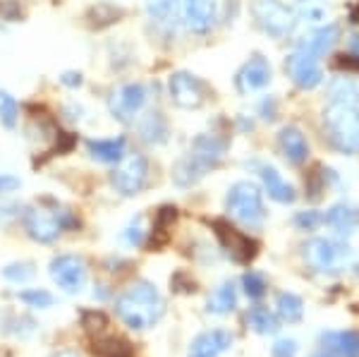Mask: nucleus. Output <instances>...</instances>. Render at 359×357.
Wrapping results in <instances>:
<instances>
[{
    "mask_svg": "<svg viewBox=\"0 0 359 357\" xmlns=\"http://www.w3.org/2000/svg\"><path fill=\"white\" fill-rule=\"evenodd\" d=\"M115 312H118L125 326L135 331H144L161 321V316L165 312V300L154 283L137 281L118 297Z\"/></svg>",
    "mask_w": 359,
    "mask_h": 357,
    "instance_id": "f257e3e1",
    "label": "nucleus"
},
{
    "mask_svg": "<svg viewBox=\"0 0 359 357\" xmlns=\"http://www.w3.org/2000/svg\"><path fill=\"white\" fill-rule=\"evenodd\" d=\"M228 142L221 140L216 135H199L194 137L189 151L172 166V182L177 187H192L208 175L213 168H218V163L225 156Z\"/></svg>",
    "mask_w": 359,
    "mask_h": 357,
    "instance_id": "f03ea898",
    "label": "nucleus"
},
{
    "mask_svg": "<svg viewBox=\"0 0 359 357\" xmlns=\"http://www.w3.org/2000/svg\"><path fill=\"white\" fill-rule=\"evenodd\" d=\"M323 130L331 142L343 154L359 151V103L328 101L323 108Z\"/></svg>",
    "mask_w": 359,
    "mask_h": 357,
    "instance_id": "7ed1b4c3",
    "label": "nucleus"
},
{
    "mask_svg": "<svg viewBox=\"0 0 359 357\" xmlns=\"http://www.w3.org/2000/svg\"><path fill=\"white\" fill-rule=\"evenodd\" d=\"M230 216L240 221L247 228H262L266 221L264 209V194L254 182L240 180L228 189V199H225Z\"/></svg>",
    "mask_w": 359,
    "mask_h": 357,
    "instance_id": "20e7f679",
    "label": "nucleus"
},
{
    "mask_svg": "<svg viewBox=\"0 0 359 357\" xmlns=\"http://www.w3.org/2000/svg\"><path fill=\"white\" fill-rule=\"evenodd\" d=\"M25 230L32 240L36 243H53L57 240V235L62 233L67 226H72V218L67 216V211H57V209H43V206H29L22 216Z\"/></svg>",
    "mask_w": 359,
    "mask_h": 357,
    "instance_id": "39448f33",
    "label": "nucleus"
},
{
    "mask_svg": "<svg viewBox=\"0 0 359 357\" xmlns=\"http://www.w3.org/2000/svg\"><path fill=\"white\" fill-rule=\"evenodd\" d=\"M252 17L273 39L287 36L297 25V15L280 0H252Z\"/></svg>",
    "mask_w": 359,
    "mask_h": 357,
    "instance_id": "423d86ee",
    "label": "nucleus"
},
{
    "mask_svg": "<svg viewBox=\"0 0 359 357\" xmlns=\"http://www.w3.org/2000/svg\"><path fill=\"white\" fill-rule=\"evenodd\" d=\"M175 20L192 34H208L218 20V10L213 0H172Z\"/></svg>",
    "mask_w": 359,
    "mask_h": 357,
    "instance_id": "0eeeda50",
    "label": "nucleus"
},
{
    "mask_svg": "<svg viewBox=\"0 0 359 357\" xmlns=\"http://www.w3.org/2000/svg\"><path fill=\"white\" fill-rule=\"evenodd\" d=\"M285 72L299 89H316L323 82L321 58L306 50L302 43L285 58Z\"/></svg>",
    "mask_w": 359,
    "mask_h": 357,
    "instance_id": "6e6552de",
    "label": "nucleus"
},
{
    "mask_svg": "<svg viewBox=\"0 0 359 357\" xmlns=\"http://www.w3.org/2000/svg\"><path fill=\"white\" fill-rule=\"evenodd\" d=\"M111 182L115 187V192L123 194V197H135L142 192L149 182V161L139 154L123 159L118 163V168L113 170Z\"/></svg>",
    "mask_w": 359,
    "mask_h": 357,
    "instance_id": "1a4fd4ad",
    "label": "nucleus"
},
{
    "mask_svg": "<svg viewBox=\"0 0 359 357\" xmlns=\"http://www.w3.org/2000/svg\"><path fill=\"white\" fill-rule=\"evenodd\" d=\"M149 101V86L142 82H130L123 84L111 94L108 99V108H111V115L120 123H132L142 108L147 106Z\"/></svg>",
    "mask_w": 359,
    "mask_h": 357,
    "instance_id": "9d476101",
    "label": "nucleus"
},
{
    "mask_svg": "<svg viewBox=\"0 0 359 357\" xmlns=\"http://www.w3.org/2000/svg\"><path fill=\"white\" fill-rule=\"evenodd\" d=\"M168 91H170L172 103H175L177 108H184V111H196V108L204 106L208 99V86L192 72L170 74V79H168Z\"/></svg>",
    "mask_w": 359,
    "mask_h": 357,
    "instance_id": "9b49d317",
    "label": "nucleus"
},
{
    "mask_svg": "<svg viewBox=\"0 0 359 357\" xmlns=\"http://www.w3.org/2000/svg\"><path fill=\"white\" fill-rule=\"evenodd\" d=\"M213 233L221 240L223 250L235 259L237 264H249L257 257V243H254L249 235H245L242 230H237L235 226H230L228 221H213Z\"/></svg>",
    "mask_w": 359,
    "mask_h": 357,
    "instance_id": "f8f14e48",
    "label": "nucleus"
},
{
    "mask_svg": "<svg viewBox=\"0 0 359 357\" xmlns=\"http://www.w3.org/2000/svg\"><path fill=\"white\" fill-rule=\"evenodd\" d=\"M50 278L55 281L57 288H62L69 295L79 292L86 283V264L82 257L74 255H60L50 262Z\"/></svg>",
    "mask_w": 359,
    "mask_h": 357,
    "instance_id": "ddd939ff",
    "label": "nucleus"
},
{
    "mask_svg": "<svg viewBox=\"0 0 359 357\" xmlns=\"http://www.w3.org/2000/svg\"><path fill=\"white\" fill-rule=\"evenodd\" d=\"M271 62L266 60L264 55H252L249 60L242 65V70L237 72L235 77V86L240 94H254V91H262L271 84Z\"/></svg>",
    "mask_w": 359,
    "mask_h": 357,
    "instance_id": "4468645a",
    "label": "nucleus"
},
{
    "mask_svg": "<svg viewBox=\"0 0 359 357\" xmlns=\"http://www.w3.org/2000/svg\"><path fill=\"white\" fill-rule=\"evenodd\" d=\"M302 250H304V262L314 271H331V269L338 267L340 257L345 255L343 247L326 238H311L309 243H304Z\"/></svg>",
    "mask_w": 359,
    "mask_h": 357,
    "instance_id": "2eb2a0df",
    "label": "nucleus"
},
{
    "mask_svg": "<svg viewBox=\"0 0 359 357\" xmlns=\"http://www.w3.org/2000/svg\"><path fill=\"white\" fill-rule=\"evenodd\" d=\"M233 345V333L225 329L204 331L189 345V357H221Z\"/></svg>",
    "mask_w": 359,
    "mask_h": 357,
    "instance_id": "dca6fc26",
    "label": "nucleus"
},
{
    "mask_svg": "<svg viewBox=\"0 0 359 357\" xmlns=\"http://www.w3.org/2000/svg\"><path fill=\"white\" fill-rule=\"evenodd\" d=\"M278 147H280L283 156L294 166H302L309 159V142L302 135V130L294 128V125H285L278 132Z\"/></svg>",
    "mask_w": 359,
    "mask_h": 357,
    "instance_id": "f3484780",
    "label": "nucleus"
},
{
    "mask_svg": "<svg viewBox=\"0 0 359 357\" xmlns=\"http://www.w3.org/2000/svg\"><path fill=\"white\" fill-rule=\"evenodd\" d=\"M259 175H262V182H264L266 192H269V197L278 201V204H292V201L297 199L294 187L273 168V166H262Z\"/></svg>",
    "mask_w": 359,
    "mask_h": 357,
    "instance_id": "a211bd4d",
    "label": "nucleus"
},
{
    "mask_svg": "<svg viewBox=\"0 0 359 357\" xmlns=\"http://www.w3.org/2000/svg\"><path fill=\"white\" fill-rule=\"evenodd\" d=\"M86 151L91 159L101 161V163H120L127 154L125 137H111V140H89L86 142Z\"/></svg>",
    "mask_w": 359,
    "mask_h": 357,
    "instance_id": "6ab92c4d",
    "label": "nucleus"
},
{
    "mask_svg": "<svg viewBox=\"0 0 359 357\" xmlns=\"http://www.w3.org/2000/svg\"><path fill=\"white\" fill-rule=\"evenodd\" d=\"M321 343L333 357H359V333L357 331L323 333Z\"/></svg>",
    "mask_w": 359,
    "mask_h": 357,
    "instance_id": "aec40b11",
    "label": "nucleus"
},
{
    "mask_svg": "<svg viewBox=\"0 0 359 357\" xmlns=\"http://www.w3.org/2000/svg\"><path fill=\"white\" fill-rule=\"evenodd\" d=\"M323 221H326L331 228L338 230V233L352 235L357 230V226H359V211L355 209V206H350V204H335L333 209L326 214Z\"/></svg>",
    "mask_w": 359,
    "mask_h": 357,
    "instance_id": "412c9836",
    "label": "nucleus"
},
{
    "mask_svg": "<svg viewBox=\"0 0 359 357\" xmlns=\"http://www.w3.org/2000/svg\"><path fill=\"white\" fill-rule=\"evenodd\" d=\"M338 36H340L338 25H326V27H318L316 32H311L302 41V46L306 50H311L314 55L321 58L333 48L335 41H338Z\"/></svg>",
    "mask_w": 359,
    "mask_h": 357,
    "instance_id": "4be33fe9",
    "label": "nucleus"
},
{
    "mask_svg": "<svg viewBox=\"0 0 359 357\" xmlns=\"http://www.w3.org/2000/svg\"><path fill=\"white\" fill-rule=\"evenodd\" d=\"M276 312L287 324H297L304 316V302L294 292H278L276 297Z\"/></svg>",
    "mask_w": 359,
    "mask_h": 357,
    "instance_id": "5701e85b",
    "label": "nucleus"
},
{
    "mask_svg": "<svg viewBox=\"0 0 359 357\" xmlns=\"http://www.w3.org/2000/svg\"><path fill=\"white\" fill-rule=\"evenodd\" d=\"M91 353L96 357H135L132 345L120 336L98 338V341H94V345H91Z\"/></svg>",
    "mask_w": 359,
    "mask_h": 357,
    "instance_id": "b1692460",
    "label": "nucleus"
},
{
    "mask_svg": "<svg viewBox=\"0 0 359 357\" xmlns=\"http://www.w3.org/2000/svg\"><path fill=\"white\" fill-rule=\"evenodd\" d=\"M237 304V292L233 283H223L213 290V295L208 297V312L211 314H230Z\"/></svg>",
    "mask_w": 359,
    "mask_h": 357,
    "instance_id": "393cba45",
    "label": "nucleus"
},
{
    "mask_svg": "<svg viewBox=\"0 0 359 357\" xmlns=\"http://www.w3.org/2000/svg\"><path fill=\"white\" fill-rule=\"evenodd\" d=\"M139 132H142V140L149 144H163L168 140V125L165 118L161 113H149L144 118V123L139 125Z\"/></svg>",
    "mask_w": 359,
    "mask_h": 357,
    "instance_id": "a878e982",
    "label": "nucleus"
},
{
    "mask_svg": "<svg viewBox=\"0 0 359 357\" xmlns=\"http://www.w3.org/2000/svg\"><path fill=\"white\" fill-rule=\"evenodd\" d=\"M247 321H249V326H252L254 331L264 333V336L278 331V319L266 307H252V309H249V314H247Z\"/></svg>",
    "mask_w": 359,
    "mask_h": 357,
    "instance_id": "bb28decb",
    "label": "nucleus"
},
{
    "mask_svg": "<svg viewBox=\"0 0 359 357\" xmlns=\"http://www.w3.org/2000/svg\"><path fill=\"white\" fill-rule=\"evenodd\" d=\"M20 123V103L10 91H0V125L5 130H15Z\"/></svg>",
    "mask_w": 359,
    "mask_h": 357,
    "instance_id": "cd10ccee",
    "label": "nucleus"
},
{
    "mask_svg": "<svg viewBox=\"0 0 359 357\" xmlns=\"http://www.w3.org/2000/svg\"><path fill=\"white\" fill-rule=\"evenodd\" d=\"M328 91H331V101L359 103V86L350 79H335Z\"/></svg>",
    "mask_w": 359,
    "mask_h": 357,
    "instance_id": "c85d7f7f",
    "label": "nucleus"
},
{
    "mask_svg": "<svg viewBox=\"0 0 359 357\" xmlns=\"http://www.w3.org/2000/svg\"><path fill=\"white\" fill-rule=\"evenodd\" d=\"M299 17L306 22H326L328 5L323 0H297Z\"/></svg>",
    "mask_w": 359,
    "mask_h": 357,
    "instance_id": "c756f323",
    "label": "nucleus"
},
{
    "mask_svg": "<svg viewBox=\"0 0 359 357\" xmlns=\"http://www.w3.org/2000/svg\"><path fill=\"white\" fill-rule=\"evenodd\" d=\"M36 269H34L32 262H17V264H8L3 269V276L10 281V283H27V281L34 278Z\"/></svg>",
    "mask_w": 359,
    "mask_h": 357,
    "instance_id": "7c9ffc66",
    "label": "nucleus"
},
{
    "mask_svg": "<svg viewBox=\"0 0 359 357\" xmlns=\"http://www.w3.org/2000/svg\"><path fill=\"white\" fill-rule=\"evenodd\" d=\"M20 300L29 304V307H39V309H46L53 304V295L43 288H32V290H22L20 292Z\"/></svg>",
    "mask_w": 359,
    "mask_h": 357,
    "instance_id": "2f4dec72",
    "label": "nucleus"
},
{
    "mask_svg": "<svg viewBox=\"0 0 359 357\" xmlns=\"http://www.w3.org/2000/svg\"><path fill=\"white\" fill-rule=\"evenodd\" d=\"M147 10H149V17L156 22H168L170 17H175V5H172V0H151Z\"/></svg>",
    "mask_w": 359,
    "mask_h": 357,
    "instance_id": "473e14b6",
    "label": "nucleus"
},
{
    "mask_svg": "<svg viewBox=\"0 0 359 357\" xmlns=\"http://www.w3.org/2000/svg\"><path fill=\"white\" fill-rule=\"evenodd\" d=\"M242 285H245V292L249 297H262L264 292H266V281H264V276L262 274H257V271H249L242 276Z\"/></svg>",
    "mask_w": 359,
    "mask_h": 357,
    "instance_id": "72a5a7b5",
    "label": "nucleus"
},
{
    "mask_svg": "<svg viewBox=\"0 0 359 357\" xmlns=\"http://www.w3.org/2000/svg\"><path fill=\"white\" fill-rule=\"evenodd\" d=\"M297 355V343L292 338H280L273 343V357H294Z\"/></svg>",
    "mask_w": 359,
    "mask_h": 357,
    "instance_id": "f704fd0d",
    "label": "nucleus"
},
{
    "mask_svg": "<svg viewBox=\"0 0 359 357\" xmlns=\"http://www.w3.org/2000/svg\"><path fill=\"white\" fill-rule=\"evenodd\" d=\"M321 221H323V218L318 216L316 211H302V214H297V218H294V223H297L299 228H304V230H314Z\"/></svg>",
    "mask_w": 359,
    "mask_h": 357,
    "instance_id": "c9c22d12",
    "label": "nucleus"
},
{
    "mask_svg": "<svg viewBox=\"0 0 359 357\" xmlns=\"http://www.w3.org/2000/svg\"><path fill=\"white\" fill-rule=\"evenodd\" d=\"M82 324H84L89 331L103 329V326H106V316H103L101 312H84V314H82Z\"/></svg>",
    "mask_w": 359,
    "mask_h": 357,
    "instance_id": "e433bc0d",
    "label": "nucleus"
},
{
    "mask_svg": "<svg viewBox=\"0 0 359 357\" xmlns=\"http://www.w3.org/2000/svg\"><path fill=\"white\" fill-rule=\"evenodd\" d=\"M142 238H144V230H142V218H137L135 223H132L130 228H127L125 233V240L130 245H142Z\"/></svg>",
    "mask_w": 359,
    "mask_h": 357,
    "instance_id": "4c0bfd02",
    "label": "nucleus"
},
{
    "mask_svg": "<svg viewBox=\"0 0 359 357\" xmlns=\"http://www.w3.org/2000/svg\"><path fill=\"white\" fill-rule=\"evenodd\" d=\"M60 84L67 86V89H79V86L84 84V77H82V72H62Z\"/></svg>",
    "mask_w": 359,
    "mask_h": 357,
    "instance_id": "58836bf2",
    "label": "nucleus"
},
{
    "mask_svg": "<svg viewBox=\"0 0 359 357\" xmlns=\"http://www.w3.org/2000/svg\"><path fill=\"white\" fill-rule=\"evenodd\" d=\"M20 187V180H17L15 175H0V194L3 192H13V189H17Z\"/></svg>",
    "mask_w": 359,
    "mask_h": 357,
    "instance_id": "ea45409f",
    "label": "nucleus"
},
{
    "mask_svg": "<svg viewBox=\"0 0 359 357\" xmlns=\"http://www.w3.org/2000/svg\"><path fill=\"white\" fill-rule=\"evenodd\" d=\"M347 48H350V53H355L359 58V34H352V36L347 39Z\"/></svg>",
    "mask_w": 359,
    "mask_h": 357,
    "instance_id": "a19ab883",
    "label": "nucleus"
},
{
    "mask_svg": "<svg viewBox=\"0 0 359 357\" xmlns=\"http://www.w3.org/2000/svg\"><path fill=\"white\" fill-rule=\"evenodd\" d=\"M53 357H79L74 350H62V353H57V355H53Z\"/></svg>",
    "mask_w": 359,
    "mask_h": 357,
    "instance_id": "79ce46f5",
    "label": "nucleus"
},
{
    "mask_svg": "<svg viewBox=\"0 0 359 357\" xmlns=\"http://www.w3.org/2000/svg\"><path fill=\"white\" fill-rule=\"evenodd\" d=\"M316 357H331V355H316Z\"/></svg>",
    "mask_w": 359,
    "mask_h": 357,
    "instance_id": "37998d69",
    "label": "nucleus"
}]
</instances>
